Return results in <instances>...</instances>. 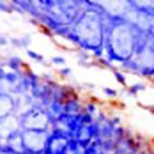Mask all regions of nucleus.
I'll list each match as a JSON object with an SVG mask.
<instances>
[{"label": "nucleus", "instance_id": "f257e3e1", "mask_svg": "<svg viewBox=\"0 0 154 154\" xmlns=\"http://www.w3.org/2000/svg\"><path fill=\"white\" fill-rule=\"evenodd\" d=\"M142 32L129 21H113L106 27V37H105V51L108 59L115 62H128L140 43Z\"/></svg>", "mask_w": 154, "mask_h": 154}, {"label": "nucleus", "instance_id": "f03ea898", "mask_svg": "<svg viewBox=\"0 0 154 154\" xmlns=\"http://www.w3.org/2000/svg\"><path fill=\"white\" fill-rule=\"evenodd\" d=\"M20 126L23 131H51V117L43 108H32L20 117Z\"/></svg>", "mask_w": 154, "mask_h": 154}, {"label": "nucleus", "instance_id": "7ed1b4c3", "mask_svg": "<svg viewBox=\"0 0 154 154\" xmlns=\"http://www.w3.org/2000/svg\"><path fill=\"white\" fill-rule=\"evenodd\" d=\"M23 147L29 154H45L50 131H23Z\"/></svg>", "mask_w": 154, "mask_h": 154}, {"label": "nucleus", "instance_id": "20e7f679", "mask_svg": "<svg viewBox=\"0 0 154 154\" xmlns=\"http://www.w3.org/2000/svg\"><path fill=\"white\" fill-rule=\"evenodd\" d=\"M14 96H7V94H0V122L5 121L7 117L14 115Z\"/></svg>", "mask_w": 154, "mask_h": 154}, {"label": "nucleus", "instance_id": "39448f33", "mask_svg": "<svg viewBox=\"0 0 154 154\" xmlns=\"http://www.w3.org/2000/svg\"><path fill=\"white\" fill-rule=\"evenodd\" d=\"M20 129H21V126H20V117H16V115H11V117H7L5 121L0 122V135H2L4 138H7L11 133L20 131Z\"/></svg>", "mask_w": 154, "mask_h": 154}, {"label": "nucleus", "instance_id": "423d86ee", "mask_svg": "<svg viewBox=\"0 0 154 154\" xmlns=\"http://www.w3.org/2000/svg\"><path fill=\"white\" fill-rule=\"evenodd\" d=\"M5 145H9V147H13L16 152H25V147H23V135H21V129L20 131H14V133H11L7 138H5Z\"/></svg>", "mask_w": 154, "mask_h": 154}, {"label": "nucleus", "instance_id": "0eeeda50", "mask_svg": "<svg viewBox=\"0 0 154 154\" xmlns=\"http://www.w3.org/2000/svg\"><path fill=\"white\" fill-rule=\"evenodd\" d=\"M2 64L5 66V69H9V71H16V73H23V71L27 69L25 62L21 60L20 57H16V55H9L5 60H2Z\"/></svg>", "mask_w": 154, "mask_h": 154}, {"label": "nucleus", "instance_id": "6e6552de", "mask_svg": "<svg viewBox=\"0 0 154 154\" xmlns=\"http://www.w3.org/2000/svg\"><path fill=\"white\" fill-rule=\"evenodd\" d=\"M128 91H126V94L128 96H138L140 92H143L145 89H147V85L145 83H140V82H137L135 85H129V87H126Z\"/></svg>", "mask_w": 154, "mask_h": 154}, {"label": "nucleus", "instance_id": "1a4fd4ad", "mask_svg": "<svg viewBox=\"0 0 154 154\" xmlns=\"http://www.w3.org/2000/svg\"><path fill=\"white\" fill-rule=\"evenodd\" d=\"M25 51H27V57H29V59H32V60H35V62H39V64H45V66H48L46 59H45L41 53H35V51H34V50H30V48H29V50H25Z\"/></svg>", "mask_w": 154, "mask_h": 154}, {"label": "nucleus", "instance_id": "9d476101", "mask_svg": "<svg viewBox=\"0 0 154 154\" xmlns=\"http://www.w3.org/2000/svg\"><path fill=\"white\" fill-rule=\"evenodd\" d=\"M32 43V35L30 34H23L21 37H20V48H23V50H29Z\"/></svg>", "mask_w": 154, "mask_h": 154}, {"label": "nucleus", "instance_id": "9b49d317", "mask_svg": "<svg viewBox=\"0 0 154 154\" xmlns=\"http://www.w3.org/2000/svg\"><path fill=\"white\" fill-rule=\"evenodd\" d=\"M113 71V76H115V80L121 83V85H124V87H128V82H126V76H124L122 71H117V69H112Z\"/></svg>", "mask_w": 154, "mask_h": 154}, {"label": "nucleus", "instance_id": "f8f14e48", "mask_svg": "<svg viewBox=\"0 0 154 154\" xmlns=\"http://www.w3.org/2000/svg\"><path fill=\"white\" fill-rule=\"evenodd\" d=\"M0 11L2 13H14V5L11 2H0Z\"/></svg>", "mask_w": 154, "mask_h": 154}, {"label": "nucleus", "instance_id": "ddd939ff", "mask_svg": "<svg viewBox=\"0 0 154 154\" xmlns=\"http://www.w3.org/2000/svg\"><path fill=\"white\" fill-rule=\"evenodd\" d=\"M51 64L53 66H59V67H66V59L64 57H51Z\"/></svg>", "mask_w": 154, "mask_h": 154}, {"label": "nucleus", "instance_id": "4468645a", "mask_svg": "<svg viewBox=\"0 0 154 154\" xmlns=\"http://www.w3.org/2000/svg\"><path fill=\"white\" fill-rule=\"evenodd\" d=\"M103 94H105L106 97H117V96H119V92H117L115 89H112V87H105V89H103Z\"/></svg>", "mask_w": 154, "mask_h": 154}, {"label": "nucleus", "instance_id": "2eb2a0df", "mask_svg": "<svg viewBox=\"0 0 154 154\" xmlns=\"http://www.w3.org/2000/svg\"><path fill=\"white\" fill-rule=\"evenodd\" d=\"M0 154H20V152H16L13 147H9V145H5V143H4V145H2V151H0ZM21 154H23V152H21Z\"/></svg>", "mask_w": 154, "mask_h": 154}, {"label": "nucleus", "instance_id": "dca6fc26", "mask_svg": "<svg viewBox=\"0 0 154 154\" xmlns=\"http://www.w3.org/2000/svg\"><path fill=\"white\" fill-rule=\"evenodd\" d=\"M59 75L64 76V78H69L73 75V71H71V67H60V69H59Z\"/></svg>", "mask_w": 154, "mask_h": 154}, {"label": "nucleus", "instance_id": "f3484780", "mask_svg": "<svg viewBox=\"0 0 154 154\" xmlns=\"http://www.w3.org/2000/svg\"><path fill=\"white\" fill-rule=\"evenodd\" d=\"M7 45H9V37L0 34V46H7Z\"/></svg>", "mask_w": 154, "mask_h": 154}, {"label": "nucleus", "instance_id": "a211bd4d", "mask_svg": "<svg viewBox=\"0 0 154 154\" xmlns=\"http://www.w3.org/2000/svg\"><path fill=\"white\" fill-rule=\"evenodd\" d=\"M0 151H2V143H0Z\"/></svg>", "mask_w": 154, "mask_h": 154}]
</instances>
